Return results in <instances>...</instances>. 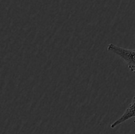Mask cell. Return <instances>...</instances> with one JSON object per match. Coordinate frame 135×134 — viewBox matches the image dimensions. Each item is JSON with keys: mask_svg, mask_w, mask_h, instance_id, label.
<instances>
[{"mask_svg": "<svg viewBox=\"0 0 135 134\" xmlns=\"http://www.w3.org/2000/svg\"><path fill=\"white\" fill-rule=\"evenodd\" d=\"M109 52L115 54L123 60L128 65L131 71L135 68V49H128L119 47L113 43H109L107 46Z\"/></svg>", "mask_w": 135, "mask_h": 134, "instance_id": "cell-1", "label": "cell"}, {"mask_svg": "<svg viewBox=\"0 0 135 134\" xmlns=\"http://www.w3.org/2000/svg\"><path fill=\"white\" fill-rule=\"evenodd\" d=\"M134 117H135V95L134 97H133V99H132L131 102L128 106V107L127 108V109L124 112L123 115H121V116L119 118H118L117 120L115 121L111 125V128H115V127L119 126L121 123L126 122L128 120L131 119L132 118H134Z\"/></svg>", "mask_w": 135, "mask_h": 134, "instance_id": "cell-2", "label": "cell"}, {"mask_svg": "<svg viewBox=\"0 0 135 134\" xmlns=\"http://www.w3.org/2000/svg\"><path fill=\"white\" fill-rule=\"evenodd\" d=\"M132 72H134V73L135 74V68H134V69H133V70H132Z\"/></svg>", "mask_w": 135, "mask_h": 134, "instance_id": "cell-3", "label": "cell"}, {"mask_svg": "<svg viewBox=\"0 0 135 134\" xmlns=\"http://www.w3.org/2000/svg\"><path fill=\"white\" fill-rule=\"evenodd\" d=\"M134 36H135V33H134Z\"/></svg>", "mask_w": 135, "mask_h": 134, "instance_id": "cell-4", "label": "cell"}]
</instances>
